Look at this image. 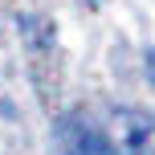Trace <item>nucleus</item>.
<instances>
[{"label":"nucleus","instance_id":"obj_1","mask_svg":"<svg viewBox=\"0 0 155 155\" xmlns=\"http://www.w3.org/2000/svg\"><path fill=\"white\" fill-rule=\"evenodd\" d=\"M110 155H155V114L139 106H110L90 114Z\"/></svg>","mask_w":155,"mask_h":155},{"label":"nucleus","instance_id":"obj_2","mask_svg":"<svg viewBox=\"0 0 155 155\" xmlns=\"http://www.w3.org/2000/svg\"><path fill=\"white\" fill-rule=\"evenodd\" d=\"M147 78H151V82H155V49H151V53H147Z\"/></svg>","mask_w":155,"mask_h":155}]
</instances>
